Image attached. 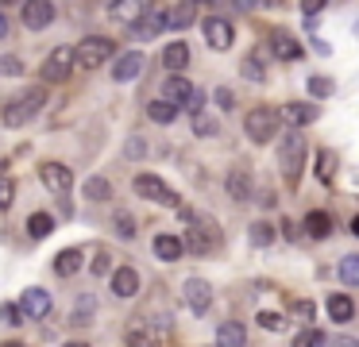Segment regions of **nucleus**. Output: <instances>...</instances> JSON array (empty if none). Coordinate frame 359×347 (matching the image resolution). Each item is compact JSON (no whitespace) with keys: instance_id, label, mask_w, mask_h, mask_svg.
Here are the masks:
<instances>
[{"instance_id":"1","label":"nucleus","mask_w":359,"mask_h":347,"mask_svg":"<svg viewBox=\"0 0 359 347\" xmlns=\"http://www.w3.org/2000/svg\"><path fill=\"white\" fill-rule=\"evenodd\" d=\"M178 216L189 224L186 251H194V254H209V251H217V243H220V228L209 220V216H197V212H189V208H178Z\"/></svg>"},{"instance_id":"2","label":"nucleus","mask_w":359,"mask_h":347,"mask_svg":"<svg viewBox=\"0 0 359 347\" xmlns=\"http://www.w3.org/2000/svg\"><path fill=\"white\" fill-rule=\"evenodd\" d=\"M43 104H47V89H43V85H32V89H24L20 97H12L8 104H4L0 120H4V128H24Z\"/></svg>"},{"instance_id":"3","label":"nucleus","mask_w":359,"mask_h":347,"mask_svg":"<svg viewBox=\"0 0 359 347\" xmlns=\"http://www.w3.org/2000/svg\"><path fill=\"white\" fill-rule=\"evenodd\" d=\"M302 166H305V139L297 135V131H290L286 143L278 147V170H282V177H286V189H297Z\"/></svg>"},{"instance_id":"4","label":"nucleus","mask_w":359,"mask_h":347,"mask_svg":"<svg viewBox=\"0 0 359 347\" xmlns=\"http://www.w3.org/2000/svg\"><path fill=\"white\" fill-rule=\"evenodd\" d=\"M74 66H78V46H55L47 54V62L39 66V77L43 81H66L74 74Z\"/></svg>"},{"instance_id":"5","label":"nucleus","mask_w":359,"mask_h":347,"mask_svg":"<svg viewBox=\"0 0 359 347\" xmlns=\"http://www.w3.org/2000/svg\"><path fill=\"white\" fill-rule=\"evenodd\" d=\"M135 193L147 197V200H158V205H166V208H182V197L155 174H135Z\"/></svg>"},{"instance_id":"6","label":"nucleus","mask_w":359,"mask_h":347,"mask_svg":"<svg viewBox=\"0 0 359 347\" xmlns=\"http://www.w3.org/2000/svg\"><path fill=\"white\" fill-rule=\"evenodd\" d=\"M278 123H282V116L274 112V108H255V112H248V120H243V131H248L251 143H266V139H274Z\"/></svg>"},{"instance_id":"7","label":"nucleus","mask_w":359,"mask_h":347,"mask_svg":"<svg viewBox=\"0 0 359 347\" xmlns=\"http://www.w3.org/2000/svg\"><path fill=\"white\" fill-rule=\"evenodd\" d=\"M112 50H116V43H112V39H104V35H86V39H81V46H78V66H81V69H97L101 62L112 58Z\"/></svg>"},{"instance_id":"8","label":"nucleus","mask_w":359,"mask_h":347,"mask_svg":"<svg viewBox=\"0 0 359 347\" xmlns=\"http://www.w3.org/2000/svg\"><path fill=\"white\" fill-rule=\"evenodd\" d=\"M194 97H197L194 81H186L182 74H170V77L163 81V100H166V104H174V108H189V104H194Z\"/></svg>"},{"instance_id":"9","label":"nucleus","mask_w":359,"mask_h":347,"mask_svg":"<svg viewBox=\"0 0 359 347\" xmlns=\"http://www.w3.org/2000/svg\"><path fill=\"white\" fill-rule=\"evenodd\" d=\"M201 27H205V43H209L212 50H228V46H232L236 31H232V23H228L224 15H209Z\"/></svg>"},{"instance_id":"10","label":"nucleus","mask_w":359,"mask_h":347,"mask_svg":"<svg viewBox=\"0 0 359 347\" xmlns=\"http://www.w3.org/2000/svg\"><path fill=\"white\" fill-rule=\"evenodd\" d=\"M182 293H186V305H189V313H194V316L209 313V305H212V285L205 282V278H189Z\"/></svg>"},{"instance_id":"11","label":"nucleus","mask_w":359,"mask_h":347,"mask_svg":"<svg viewBox=\"0 0 359 347\" xmlns=\"http://www.w3.org/2000/svg\"><path fill=\"white\" fill-rule=\"evenodd\" d=\"M163 27H166V12H158V8H147V12H143L135 23H128V35L143 43V39H155Z\"/></svg>"},{"instance_id":"12","label":"nucleus","mask_w":359,"mask_h":347,"mask_svg":"<svg viewBox=\"0 0 359 347\" xmlns=\"http://www.w3.org/2000/svg\"><path fill=\"white\" fill-rule=\"evenodd\" d=\"M39 177H43V185H47L50 193H58V197H62V193H70V185H74V174L62 166V162H43Z\"/></svg>"},{"instance_id":"13","label":"nucleus","mask_w":359,"mask_h":347,"mask_svg":"<svg viewBox=\"0 0 359 347\" xmlns=\"http://www.w3.org/2000/svg\"><path fill=\"white\" fill-rule=\"evenodd\" d=\"M55 15H58V8L50 4V0H27L24 4V27L43 31L47 23H55Z\"/></svg>"},{"instance_id":"14","label":"nucleus","mask_w":359,"mask_h":347,"mask_svg":"<svg viewBox=\"0 0 359 347\" xmlns=\"http://www.w3.org/2000/svg\"><path fill=\"white\" fill-rule=\"evenodd\" d=\"M20 313L32 316V320H43V316L50 313V293L43 290V285H32V290H24V297H20Z\"/></svg>"},{"instance_id":"15","label":"nucleus","mask_w":359,"mask_h":347,"mask_svg":"<svg viewBox=\"0 0 359 347\" xmlns=\"http://www.w3.org/2000/svg\"><path fill=\"white\" fill-rule=\"evenodd\" d=\"M278 116H282L286 123H294V128H305V123H317L320 108H317V104H309V100H290V104L282 108Z\"/></svg>"},{"instance_id":"16","label":"nucleus","mask_w":359,"mask_h":347,"mask_svg":"<svg viewBox=\"0 0 359 347\" xmlns=\"http://www.w3.org/2000/svg\"><path fill=\"white\" fill-rule=\"evenodd\" d=\"M271 46H274V54H278V58L282 62H297V58H302V43H297V39L294 35H290V31H282V27H274L271 31Z\"/></svg>"},{"instance_id":"17","label":"nucleus","mask_w":359,"mask_h":347,"mask_svg":"<svg viewBox=\"0 0 359 347\" xmlns=\"http://www.w3.org/2000/svg\"><path fill=\"white\" fill-rule=\"evenodd\" d=\"M143 69V54L140 50H124L116 58V66H112V81H135Z\"/></svg>"},{"instance_id":"18","label":"nucleus","mask_w":359,"mask_h":347,"mask_svg":"<svg viewBox=\"0 0 359 347\" xmlns=\"http://www.w3.org/2000/svg\"><path fill=\"white\" fill-rule=\"evenodd\" d=\"M166 336V328H147V324H132L124 332L128 347H158V339Z\"/></svg>"},{"instance_id":"19","label":"nucleus","mask_w":359,"mask_h":347,"mask_svg":"<svg viewBox=\"0 0 359 347\" xmlns=\"http://www.w3.org/2000/svg\"><path fill=\"white\" fill-rule=\"evenodd\" d=\"M112 293H116V297H135V293H140V274H135V266H116V274H112Z\"/></svg>"},{"instance_id":"20","label":"nucleus","mask_w":359,"mask_h":347,"mask_svg":"<svg viewBox=\"0 0 359 347\" xmlns=\"http://www.w3.org/2000/svg\"><path fill=\"white\" fill-rule=\"evenodd\" d=\"M81 262H86V254H81L78 247H66V251L55 254V274L58 278H74L81 270Z\"/></svg>"},{"instance_id":"21","label":"nucleus","mask_w":359,"mask_h":347,"mask_svg":"<svg viewBox=\"0 0 359 347\" xmlns=\"http://www.w3.org/2000/svg\"><path fill=\"white\" fill-rule=\"evenodd\" d=\"M182 251H186V243H182L178 236H166V231H163V236H155V254L163 262H178Z\"/></svg>"},{"instance_id":"22","label":"nucleus","mask_w":359,"mask_h":347,"mask_svg":"<svg viewBox=\"0 0 359 347\" xmlns=\"http://www.w3.org/2000/svg\"><path fill=\"white\" fill-rule=\"evenodd\" d=\"M328 316H332L336 324H348L351 316H355V301H351L348 293H332V297H328Z\"/></svg>"},{"instance_id":"23","label":"nucleus","mask_w":359,"mask_h":347,"mask_svg":"<svg viewBox=\"0 0 359 347\" xmlns=\"http://www.w3.org/2000/svg\"><path fill=\"white\" fill-rule=\"evenodd\" d=\"M243 343H248L243 324L228 320V324H220V328H217V347H243Z\"/></svg>"},{"instance_id":"24","label":"nucleus","mask_w":359,"mask_h":347,"mask_svg":"<svg viewBox=\"0 0 359 347\" xmlns=\"http://www.w3.org/2000/svg\"><path fill=\"white\" fill-rule=\"evenodd\" d=\"M163 66L170 69V74H182V69L189 66V46L186 43H170L163 50Z\"/></svg>"},{"instance_id":"25","label":"nucleus","mask_w":359,"mask_h":347,"mask_svg":"<svg viewBox=\"0 0 359 347\" xmlns=\"http://www.w3.org/2000/svg\"><path fill=\"white\" fill-rule=\"evenodd\" d=\"M194 15H197L194 4H174V8H166V27L182 31V27H189V23H194Z\"/></svg>"},{"instance_id":"26","label":"nucleus","mask_w":359,"mask_h":347,"mask_svg":"<svg viewBox=\"0 0 359 347\" xmlns=\"http://www.w3.org/2000/svg\"><path fill=\"white\" fill-rule=\"evenodd\" d=\"M143 12H147V4H135V0H116V4H109L112 20H128V23H135Z\"/></svg>"},{"instance_id":"27","label":"nucleus","mask_w":359,"mask_h":347,"mask_svg":"<svg viewBox=\"0 0 359 347\" xmlns=\"http://www.w3.org/2000/svg\"><path fill=\"white\" fill-rule=\"evenodd\" d=\"M50 231H55V216L50 212H32L27 216V236L32 239H47Z\"/></svg>"},{"instance_id":"28","label":"nucleus","mask_w":359,"mask_h":347,"mask_svg":"<svg viewBox=\"0 0 359 347\" xmlns=\"http://www.w3.org/2000/svg\"><path fill=\"white\" fill-rule=\"evenodd\" d=\"M305 236H313V239L332 236V220H328V212H309L305 216Z\"/></svg>"},{"instance_id":"29","label":"nucleus","mask_w":359,"mask_h":347,"mask_svg":"<svg viewBox=\"0 0 359 347\" xmlns=\"http://www.w3.org/2000/svg\"><path fill=\"white\" fill-rule=\"evenodd\" d=\"M228 193H232V200H251L255 197V189H251V182H248L243 170H232V174H228Z\"/></svg>"},{"instance_id":"30","label":"nucleus","mask_w":359,"mask_h":347,"mask_svg":"<svg viewBox=\"0 0 359 347\" xmlns=\"http://www.w3.org/2000/svg\"><path fill=\"white\" fill-rule=\"evenodd\" d=\"M147 116H151L155 123H174V116H178V108H174V104H166V100L158 97V100H151V104H147Z\"/></svg>"},{"instance_id":"31","label":"nucleus","mask_w":359,"mask_h":347,"mask_svg":"<svg viewBox=\"0 0 359 347\" xmlns=\"http://www.w3.org/2000/svg\"><path fill=\"white\" fill-rule=\"evenodd\" d=\"M336 274H340L344 285H359V254H348V259H340Z\"/></svg>"},{"instance_id":"32","label":"nucleus","mask_w":359,"mask_h":347,"mask_svg":"<svg viewBox=\"0 0 359 347\" xmlns=\"http://www.w3.org/2000/svg\"><path fill=\"white\" fill-rule=\"evenodd\" d=\"M336 162H340V158H336V151H320V154H317V177H320L325 185L336 177Z\"/></svg>"},{"instance_id":"33","label":"nucleus","mask_w":359,"mask_h":347,"mask_svg":"<svg viewBox=\"0 0 359 347\" xmlns=\"http://www.w3.org/2000/svg\"><path fill=\"white\" fill-rule=\"evenodd\" d=\"M86 197H89V200H109V197H112L109 177H101V174H97V177H89V182H86Z\"/></svg>"},{"instance_id":"34","label":"nucleus","mask_w":359,"mask_h":347,"mask_svg":"<svg viewBox=\"0 0 359 347\" xmlns=\"http://www.w3.org/2000/svg\"><path fill=\"white\" fill-rule=\"evenodd\" d=\"M294 347H325V332L320 328H302L294 336Z\"/></svg>"},{"instance_id":"35","label":"nucleus","mask_w":359,"mask_h":347,"mask_svg":"<svg viewBox=\"0 0 359 347\" xmlns=\"http://www.w3.org/2000/svg\"><path fill=\"white\" fill-rule=\"evenodd\" d=\"M112 228H116V236H120V239H132V236H135V220H132V212H124V208H120L116 220H112Z\"/></svg>"},{"instance_id":"36","label":"nucleus","mask_w":359,"mask_h":347,"mask_svg":"<svg viewBox=\"0 0 359 347\" xmlns=\"http://www.w3.org/2000/svg\"><path fill=\"white\" fill-rule=\"evenodd\" d=\"M271 239H274L271 224H251V243L255 247H271Z\"/></svg>"},{"instance_id":"37","label":"nucleus","mask_w":359,"mask_h":347,"mask_svg":"<svg viewBox=\"0 0 359 347\" xmlns=\"http://www.w3.org/2000/svg\"><path fill=\"white\" fill-rule=\"evenodd\" d=\"M240 74L248 77V81H263V77H266V69H263V62H259V58H243Z\"/></svg>"},{"instance_id":"38","label":"nucleus","mask_w":359,"mask_h":347,"mask_svg":"<svg viewBox=\"0 0 359 347\" xmlns=\"http://www.w3.org/2000/svg\"><path fill=\"white\" fill-rule=\"evenodd\" d=\"M332 89H336V85L332 81H328V77H309V97H332Z\"/></svg>"},{"instance_id":"39","label":"nucleus","mask_w":359,"mask_h":347,"mask_svg":"<svg viewBox=\"0 0 359 347\" xmlns=\"http://www.w3.org/2000/svg\"><path fill=\"white\" fill-rule=\"evenodd\" d=\"M12 200H16V182L0 177V208H12Z\"/></svg>"},{"instance_id":"40","label":"nucleus","mask_w":359,"mask_h":347,"mask_svg":"<svg viewBox=\"0 0 359 347\" xmlns=\"http://www.w3.org/2000/svg\"><path fill=\"white\" fill-rule=\"evenodd\" d=\"M194 131L197 135H212V131H217V120H212V116H194Z\"/></svg>"},{"instance_id":"41","label":"nucleus","mask_w":359,"mask_h":347,"mask_svg":"<svg viewBox=\"0 0 359 347\" xmlns=\"http://www.w3.org/2000/svg\"><path fill=\"white\" fill-rule=\"evenodd\" d=\"M109 266H112V262H109V251H97V254H93V266H89V270L101 278V274H109Z\"/></svg>"},{"instance_id":"42","label":"nucleus","mask_w":359,"mask_h":347,"mask_svg":"<svg viewBox=\"0 0 359 347\" xmlns=\"http://www.w3.org/2000/svg\"><path fill=\"white\" fill-rule=\"evenodd\" d=\"M259 328L278 332V328H282V316H278V313H259Z\"/></svg>"},{"instance_id":"43","label":"nucleus","mask_w":359,"mask_h":347,"mask_svg":"<svg viewBox=\"0 0 359 347\" xmlns=\"http://www.w3.org/2000/svg\"><path fill=\"white\" fill-rule=\"evenodd\" d=\"M20 305H0V324H20Z\"/></svg>"},{"instance_id":"44","label":"nucleus","mask_w":359,"mask_h":347,"mask_svg":"<svg viewBox=\"0 0 359 347\" xmlns=\"http://www.w3.org/2000/svg\"><path fill=\"white\" fill-rule=\"evenodd\" d=\"M0 74H24V62L20 58H0Z\"/></svg>"},{"instance_id":"45","label":"nucleus","mask_w":359,"mask_h":347,"mask_svg":"<svg viewBox=\"0 0 359 347\" xmlns=\"http://www.w3.org/2000/svg\"><path fill=\"white\" fill-rule=\"evenodd\" d=\"M124 151H128V158H140V154L147 151V147H143V139H140V135H132V139H128V147H124Z\"/></svg>"},{"instance_id":"46","label":"nucleus","mask_w":359,"mask_h":347,"mask_svg":"<svg viewBox=\"0 0 359 347\" xmlns=\"http://www.w3.org/2000/svg\"><path fill=\"white\" fill-rule=\"evenodd\" d=\"M294 313L302 316V320H313V316H317V308H313L309 301H294Z\"/></svg>"},{"instance_id":"47","label":"nucleus","mask_w":359,"mask_h":347,"mask_svg":"<svg viewBox=\"0 0 359 347\" xmlns=\"http://www.w3.org/2000/svg\"><path fill=\"white\" fill-rule=\"evenodd\" d=\"M320 8H325V4H320V0H305V4H302V12H305V15H309V20H313V15L320 12Z\"/></svg>"},{"instance_id":"48","label":"nucleus","mask_w":359,"mask_h":347,"mask_svg":"<svg viewBox=\"0 0 359 347\" xmlns=\"http://www.w3.org/2000/svg\"><path fill=\"white\" fill-rule=\"evenodd\" d=\"M232 100H236V97H232L228 89H217V104H220V108H232Z\"/></svg>"},{"instance_id":"49","label":"nucleus","mask_w":359,"mask_h":347,"mask_svg":"<svg viewBox=\"0 0 359 347\" xmlns=\"http://www.w3.org/2000/svg\"><path fill=\"white\" fill-rule=\"evenodd\" d=\"M4 35H8V15L0 12V39H4Z\"/></svg>"},{"instance_id":"50","label":"nucleus","mask_w":359,"mask_h":347,"mask_svg":"<svg viewBox=\"0 0 359 347\" xmlns=\"http://www.w3.org/2000/svg\"><path fill=\"white\" fill-rule=\"evenodd\" d=\"M0 347H27V343H20V339H4Z\"/></svg>"},{"instance_id":"51","label":"nucleus","mask_w":359,"mask_h":347,"mask_svg":"<svg viewBox=\"0 0 359 347\" xmlns=\"http://www.w3.org/2000/svg\"><path fill=\"white\" fill-rule=\"evenodd\" d=\"M62 347H89L86 339H70V343H62Z\"/></svg>"},{"instance_id":"52","label":"nucleus","mask_w":359,"mask_h":347,"mask_svg":"<svg viewBox=\"0 0 359 347\" xmlns=\"http://www.w3.org/2000/svg\"><path fill=\"white\" fill-rule=\"evenodd\" d=\"M351 231H355V236H359V216H355V220H351Z\"/></svg>"}]
</instances>
